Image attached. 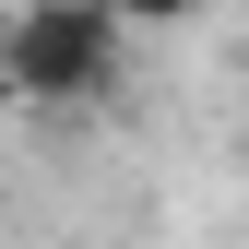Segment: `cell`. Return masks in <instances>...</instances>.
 Returning <instances> with one entry per match:
<instances>
[{"label":"cell","instance_id":"cell-2","mask_svg":"<svg viewBox=\"0 0 249 249\" xmlns=\"http://www.w3.org/2000/svg\"><path fill=\"white\" fill-rule=\"evenodd\" d=\"M107 12H119V24H131V36H154V24H190V12H202V0H107Z\"/></svg>","mask_w":249,"mask_h":249},{"label":"cell","instance_id":"cell-1","mask_svg":"<svg viewBox=\"0 0 249 249\" xmlns=\"http://www.w3.org/2000/svg\"><path fill=\"white\" fill-rule=\"evenodd\" d=\"M119 59H131V24L107 0H24L0 36V83L24 107H95L119 83Z\"/></svg>","mask_w":249,"mask_h":249},{"label":"cell","instance_id":"cell-3","mask_svg":"<svg viewBox=\"0 0 249 249\" xmlns=\"http://www.w3.org/2000/svg\"><path fill=\"white\" fill-rule=\"evenodd\" d=\"M0 36H12V0H0Z\"/></svg>","mask_w":249,"mask_h":249},{"label":"cell","instance_id":"cell-4","mask_svg":"<svg viewBox=\"0 0 249 249\" xmlns=\"http://www.w3.org/2000/svg\"><path fill=\"white\" fill-rule=\"evenodd\" d=\"M12 12H24V0H12Z\"/></svg>","mask_w":249,"mask_h":249}]
</instances>
